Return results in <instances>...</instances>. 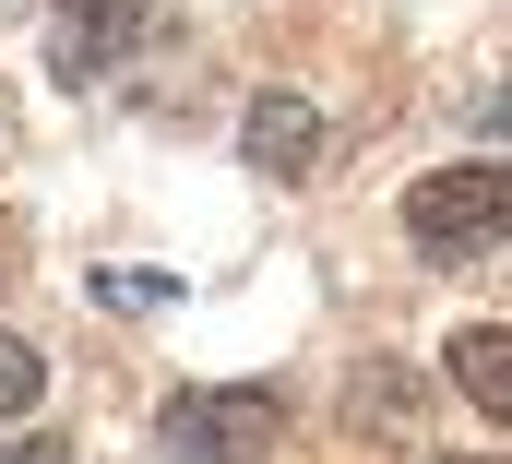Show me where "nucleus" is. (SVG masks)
Instances as JSON below:
<instances>
[{"label":"nucleus","instance_id":"obj_1","mask_svg":"<svg viewBox=\"0 0 512 464\" xmlns=\"http://www.w3.org/2000/svg\"><path fill=\"white\" fill-rule=\"evenodd\" d=\"M405 238L429 262H465V250H501L512 238V155H465V167H429L405 191Z\"/></svg>","mask_w":512,"mask_h":464},{"label":"nucleus","instance_id":"obj_2","mask_svg":"<svg viewBox=\"0 0 512 464\" xmlns=\"http://www.w3.org/2000/svg\"><path fill=\"white\" fill-rule=\"evenodd\" d=\"M286 429V405L262 393V381H215V393H179L167 405V453L179 464H239V453H262Z\"/></svg>","mask_w":512,"mask_h":464},{"label":"nucleus","instance_id":"obj_3","mask_svg":"<svg viewBox=\"0 0 512 464\" xmlns=\"http://www.w3.org/2000/svg\"><path fill=\"white\" fill-rule=\"evenodd\" d=\"M143 36H155V0H48V72H60L72 96L108 84Z\"/></svg>","mask_w":512,"mask_h":464},{"label":"nucleus","instance_id":"obj_4","mask_svg":"<svg viewBox=\"0 0 512 464\" xmlns=\"http://www.w3.org/2000/svg\"><path fill=\"white\" fill-rule=\"evenodd\" d=\"M239 155H251L262 179H310V167H322V108H310V96H286V84H274V96H251Z\"/></svg>","mask_w":512,"mask_h":464},{"label":"nucleus","instance_id":"obj_5","mask_svg":"<svg viewBox=\"0 0 512 464\" xmlns=\"http://www.w3.org/2000/svg\"><path fill=\"white\" fill-rule=\"evenodd\" d=\"M441 381H453L477 417H501V429H512V322H465V334L441 346Z\"/></svg>","mask_w":512,"mask_h":464},{"label":"nucleus","instance_id":"obj_6","mask_svg":"<svg viewBox=\"0 0 512 464\" xmlns=\"http://www.w3.org/2000/svg\"><path fill=\"white\" fill-rule=\"evenodd\" d=\"M346 417H358V429H405V417H417V381H405L393 357H370L358 393H346Z\"/></svg>","mask_w":512,"mask_h":464},{"label":"nucleus","instance_id":"obj_7","mask_svg":"<svg viewBox=\"0 0 512 464\" xmlns=\"http://www.w3.org/2000/svg\"><path fill=\"white\" fill-rule=\"evenodd\" d=\"M36 393H48V357L24 346V334H0V429H12V417H36Z\"/></svg>","mask_w":512,"mask_h":464},{"label":"nucleus","instance_id":"obj_8","mask_svg":"<svg viewBox=\"0 0 512 464\" xmlns=\"http://www.w3.org/2000/svg\"><path fill=\"white\" fill-rule=\"evenodd\" d=\"M96 298H108V310H167L179 286H167V274H143V262H120V274H96Z\"/></svg>","mask_w":512,"mask_h":464},{"label":"nucleus","instance_id":"obj_9","mask_svg":"<svg viewBox=\"0 0 512 464\" xmlns=\"http://www.w3.org/2000/svg\"><path fill=\"white\" fill-rule=\"evenodd\" d=\"M0 464H72L60 441H0Z\"/></svg>","mask_w":512,"mask_h":464},{"label":"nucleus","instance_id":"obj_10","mask_svg":"<svg viewBox=\"0 0 512 464\" xmlns=\"http://www.w3.org/2000/svg\"><path fill=\"white\" fill-rule=\"evenodd\" d=\"M12 262H24V227H12V215H0V286H12Z\"/></svg>","mask_w":512,"mask_h":464},{"label":"nucleus","instance_id":"obj_11","mask_svg":"<svg viewBox=\"0 0 512 464\" xmlns=\"http://www.w3.org/2000/svg\"><path fill=\"white\" fill-rule=\"evenodd\" d=\"M489 131H501V143H512V84H501V96H489Z\"/></svg>","mask_w":512,"mask_h":464},{"label":"nucleus","instance_id":"obj_12","mask_svg":"<svg viewBox=\"0 0 512 464\" xmlns=\"http://www.w3.org/2000/svg\"><path fill=\"white\" fill-rule=\"evenodd\" d=\"M0 143H12V108H0Z\"/></svg>","mask_w":512,"mask_h":464}]
</instances>
